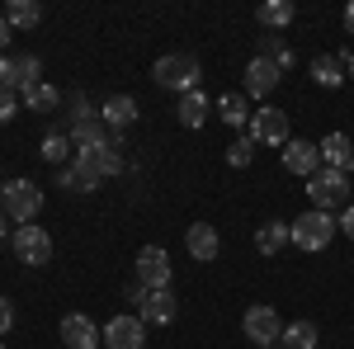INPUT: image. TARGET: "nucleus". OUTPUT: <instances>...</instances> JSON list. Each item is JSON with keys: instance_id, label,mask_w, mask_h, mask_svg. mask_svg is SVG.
<instances>
[{"instance_id": "f257e3e1", "label": "nucleus", "mask_w": 354, "mask_h": 349, "mask_svg": "<svg viewBox=\"0 0 354 349\" xmlns=\"http://www.w3.org/2000/svg\"><path fill=\"white\" fill-rule=\"evenodd\" d=\"M198 76H203V66H198L194 53H165L161 62L151 66V81L161 85V90H175V95L198 90Z\"/></svg>"}, {"instance_id": "423d86ee", "label": "nucleus", "mask_w": 354, "mask_h": 349, "mask_svg": "<svg viewBox=\"0 0 354 349\" xmlns=\"http://www.w3.org/2000/svg\"><path fill=\"white\" fill-rule=\"evenodd\" d=\"M133 279L147 283L151 293H156V288H170V255H165V245H142V250H137Z\"/></svg>"}, {"instance_id": "e433bc0d", "label": "nucleus", "mask_w": 354, "mask_h": 349, "mask_svg": "<svg viewBox=\"0 0 354 349\" xmlns=\"http://www.w3.org/2000/svg\"><path fill=\"white\" fill-rule=\"evenodd\" d=\"M345 28H350V38H354V0L345 5Z\"/></svg>"}, {"instance_id": "ddd939ff", "label": "nucleus", "mask_w": 354, "mask_h": 349, "mask_svg": "<svg viewBox=\"0 0 354 349\" xmlns=\"http://www.w3.org/2000/svg\"><path fill=\"white\" fill-rule=\"evenodd\" d=\"M76 165H85L100 185L123 175V147H95V151H76Z\"/></svg>"}, {"instance_id": "cd10ccee", "label": "nucleus", "mask_w": 354, "mask_h": 349, "mask_svg": "<svg viewBox=\"0 0 354 349\" xmlns=\"http://www.w3.org/2000/svg\"><path fill=\"white\" fill-rule=\"evenodd\" d=\"M71 151H76V147H71V137H66V133H48L38 156H43L48 165H66V156H71Z\"/></svg>"}, {"instance_id": "6e6552de", "label": "nucleus", "mask_w": 354, "mask_h": 349, "mask_svg": "<svg viewBox=\"0 0 354 349\" xmlns=\"http://www.w3.org/2000/svg\"><path fill=\"white\" fill-rule=\"evenodd\" d=\"M62 345L66 349H104V326H95L85 312L62 317Z\"/></svg>"}, {"instance_id": "f3484780", "label": "nucleus", "mask_w": 354, "mask_h": 349, "mask_svg": "<svg viewBox=\"0 0 354 349\" xmlns=\"http://www.w3.org/2000/svg\"><path fill=\"white\" fill-rule=\"evenodd\" d=\"M100 118H104L109 133H123V128H133V123H137V100H133V95H109L104 109H100Z\"/></svg>"}, {"instance_id": "f03ea898", "label": "nucleus", "mask_w": 354, "mask_h": 349, "mask_svg": "<svg viewBox=\"0 0 354 349\" xmlns=\"http://www.w3.org/2000/svg\"><path fill=\"white\" fill-rule=\"evenodd\" d=\"M335 232H340V222H335L330 213H317V208H307L298 222H288V236H293V245H298V250H307V255L326 250V245L335 241Z\"/></svg>"}, {"instance_id": "473e14b6", "label": "nucleus", "mask_w": 354, "mask_h": 349, "mask_svg": "<svg viewBox=\"0 0 354 349\" xmlns=\"http://www.w3.org/2000/svg\"><path fill=\"white\" fill-rule=\"evenodd\" d=\"M147 293H151V288H147V283H128V302H133V307H142V302H147Z\"/></svg>"}, {"instance_id": "9d476101", "label": "nucleus", "mask_w": 354, "mask_h": 349, "mask_svg": "<svg viewBox=\"0 0 354 349\" xmlns=\"http://www.w3.org/2000/svg\"><path fill=\"white\" fill-rule=\"evenodd\" d=\"M147 345V321L142 317H113L104 321V349H142Z\"/></svg>"}, {"instance_id": "393cba45", "label": "nucleus", "mask_w": 354, "mask_h": 349, "mask_svg": "<svg viewBox=\"0 0 354 349\" xmlns=\"http://www.w3.org/2000/svg\"><path fill=\"white\" fill-rule=\"evenodd\" d=\"M317 340H322V335H317V321H288L279 345L283 349H317Z\"/></svg>"}, {"instance_id": "4468645a", "label": "nucleus", "mask_w": 354, "mask_h": 349, "mask_svg": "<svg viewBox=\"0 0 354 349\" xmlns=\"http://www.w3.org/2000/svg\"><path fill=\"white\" fill-rule=\"evenodd\" d=\"M185 245H189V255L198 265H213L222 255V241H218V227H208V222H194L189 232H185Z\"/></svg>"}, {"instance_id": "c85d7f7f", "label": "nucleus", "mask_w": 354, "mask_h": 349, "mask_svg": "<svg viewBox=\"0 0 354 349\" xmlns=\"http://www.w3.org/2000/svg\"><path fill=\"white\" fill-rule=\"evenodd\" d=\"M250 161H255V142H250V137H236V142L227 147V165H232V170H245Z\"/></svg>"}, {"instance_id": "1a4fd4ad", "label": "nucleus", "mask_w": 354, "mask_h": 349, "mask_svg": "<svg viewBox=\"0 0 354 349\" xmlns=\"http://www.w3.org/2000/svg\"><path fill=\"white\" fill-rule=\"evenodd\" d=\"M15 255H19V265H48L53 260V236H48V227H15Z\"/></svg>"}, {"instance_id": "ea45409f", "label": "nucleus", "mask_w": 354, "mask_h": 349, "mask_svg": "<svg viewBox=\"0 0 354 349\" xmlns=\"http://www.w3.org/2000/svg\"><path fill=\"white\" fill-rule=\"evenodd\" d=\"M0 198H5V180H0Z\"/></svg>"}, {"instance_id": "7c9ffc66", "label": "nucleus", "mask_w": 354, "mask_h": 349, "mask_svg": "<svg viewBox=\"0 0 354 349\" xmlns=\"http://www.w3.org/2000/svg\"><path fill=\"white\" fill-rule=\"evenodd\" d=\"M10 330H15V302L0 297V335H10Z\"/></svg>"}, {"instance_id": "9b49d317", "label": "nucleus", "mask_w": 354, "mask_h": 349, "mask_svg": "<svg viewBox=\"0 0 354 349\" xmlns=\"http://www.w3.org/2000/svg\"><path fill=\"white\" fill-rule=\"evenodd\" d=\"M279 81H283V71L274 66L270 57H250L245 62V95H255V100H270L274 90H279Z\"/></svg>"}, {"instance_id": "20e7f679", "label": "nucleus", "mask_w": 354, "mask_h": 349, "mask_svg": "<svg viewBox=\"0 0 354 349\" xmlns=\"http://www.w3.org/2000/svg\"><path fill=\"white\" fill-rule=\"evenodd\" d=\"M0 208H5V217H10L15 227H28V222L38 217V208H43V189L33 185V180H5Z\"/></svg>"}, {"instance_id": "aec40b11", "label": "nucleus", "mask_w": 354, "mask_h": 349, "mask_svg": "<svg viewBox=\"0 0 354 349\" xmlns=\"http://www.w3.org/2000/svg\"><path fill=\"white\" fill-rule=\"evenodd\" d=\"M57 189H66V194H95V189H100V180H95L85 165L71 161V165H62V170H57Z\"/></svg>"}, {"instance_id": "79ce46f5", "label": "nucleus", "mask_w": 354, "mask_h": 349, "mask_svg": "<svg viewBox=\"0 0 354 349\" xmlns=\"http://www.w3.org/2000/svg\"><path fill=\"white\" fill-rule=\"evenodd\" d=\"M0 349H5V345H0Z\"/></svg>"}, {"instance_id": "0eeeda50", "label": "nucleus", "mask_w": 354, "mask_h": 349, "mask_svg": "<svg viewBox=\"0 0 354 349\" xmlns=\"http://www.w3.org/2000/svg\"><path fill=\"white\" fill-rule=\"evenodd\" d=\"M250 142H255V147H260V142H265V147H283V142H288V113H279V109H255V113H250Z\"/></svg>"}, {"instance_id": "4c0bfd02", "label": "nucleus", "mask_w": 354, "mask_h": 349, "mask_svg": "<svg viewBox=\"0 0 354 349\" xmlns=\"http://www.w3.org/2000/svg\"><path fill=\"white\" fill-rule=\"evenodd\" d=\"M340 62H345V76H354V53H340Z\"/></svg>"}, {"instance_id": "72a5a7b5", "label": "nucleus", "mask_w": 354, "mask_h": 349, "mask_svg": "<svg viewBox=\"0 0 354 349\" xmlns=\"http://www.w3.org/2000/svg\"><path fill=\"white\" fill-rule=\"evenodd\" d=\"M340 232H345V236H350V241H354V203H350V208H345V213H340Z\"/></svg>"}, {"instance_id": "c756f323", "label": "nucleus", "mask_w": 354, "mask_h": 349, "mask_svg": "<svg viewBox=\"0 0 354 349\" xmlns=\"http://www.w3.org/2000/svg\"><path fill=\"white\" fill-rule=\"evenodd\" d=\"M260 57H270L279 71H288V66H293V48H288L283 38H265V53H260Z\"/></svg>"}, {"instance_id": "2f4dec72", "label": "nucleus", "mask_w": 354, "mask_h": 349, "mask_svg": "<svg viewBox=\"0 0 354 349\" xmlns=\"http://www.w3.org/2000/svg\"><path fill=\"white\" fill-rule=\"evenodd\" d=\"M15 90H0V123H10V118H15Z\"/></svg>"}, {"instance_id": "f8f14e48", "label": "nucleus", "mask_w": 354, "mask_h": 349, "mask_svg": "<svg viewBox=\"0 0 354 349\" xmlns=\"http://www.w3.org/2000/svg\"><path fill=\"white\" fill-rule=\"evenodd\" d=\"M283 170L312 180V175L322 170V151H317L312 142H302V137H288V142H283Z\"/></svg>"}, {"instance_id": "5701e85b", "label": "nucleus", "mask_w": 354, "mask_h": 349, "mask_svg": "<svg viewBox=\"0 0 354 349\" xmlns=\"http://www.w3.org/2000/svg\"><path fill=\"white\" fill-rule=\"evenodd\" d=\"M250 113H255V109L245 104V95H222L218 100V118L227 128H250Z\"/></svg>"}, {"instance_id": "7ed1b4c3", "label": "nucleus", "mask_w": 354, "mask_h": 349, "mask_svg": "<svg viewBox=\"0 0 354 349\" xmlns=\"http://www.w3.org/2000/svg\"><path fill=\"white\" fill-rule=\"evenodd\" d=\"M307 194H312V208L317 213H330V208H350V175H340V170H317L312 180H307Z\"/></svg>"}, {"instance_id": "a211bd4d", "label": "nucleus", "mask_w": 354, "mask_h": 349, "mask_svg": "<svg viewBox=\"0 0 354 349\" xmlns=\"http://www.w3.org/2000/svg\"><path fill=\"white\" fill-rule=\"evenodd\" d=\"M43 81V62L33 53H15L10 57V90H28V85Z\"/></svg>"}, {"instance_id": "c9c22d12", "label": "nucleus", "mask_w": 354, "mask_h": 349, "mask_svg": "<svg viewBox=\"0 0 354 349\" xmlns=\"http://www.w3.org/2000/svg\"><path fill=\"white\" fill-rule=\"evenodd\" d=\"M0 90H10V57H0Z\"/></svg>"}, {"instance_id": "a878e982", "label": "nucleus", "mask_w": 354, "mask_h": 349, "mask_svg": "<svg viewBox=\"0 0 354 349\" xmlns=\"http://www.w3.org/2000/svg\"><path fill=\"white\" fill-rule=\"evenodd\" d=\"M5 19H10V28H38L43 24V10L33 0H10L5 5Z\"/></svg>"}, {"instance_id": "dca6fc26", "label": "nucleus", "mask_w": 354, "mask_h": 349, "mask_svg": "<svg viewBox=\"0 0 354 349\" xmlns=\"http://www.w3.org/2000/svg\"><path fill=\"white\" fill-rule=\"evenodd\" d=\"M175 312H180V307H175V293H170V288L147 293V302L137 307V317H142L147 326H170V321H175Z\"/></svg>"}, {"instance_id": "f704fd0d", "label": "nucleus", "mask_w": 354, "mask_h": 349, "mask_svg": "<svg viewBox=\"0 0 354 349\" xmlns=\"http://www.w3.org/2000/svg\"><path fill=\"white\" fill-rule=\"evenodd\" d=\"M10 38H15V28H10V19H5V10H0V53H5Z\"/></svg>"}, {"instance_id": "b1692460", "label": "nucleus", "mask_w": 354, "mask_h": 349, "mask_svg": "<svg viewBox=\"0 0 354 349\" xmlns=\"http://www.w3.org/2000/svg\"><path fill=\"white\" fill-rule=\"evenodd\" d=\"M312 76L322 90H340L345 85V62L340 57H312Z\"/></svg>"}, {"instance_id": "412c9836", "label": "nucleus", "mask_w": 354, "mask_h": 349, "mask_svg": "<svg viewBox=\"0 0 354 349\" xmlns=\"http://www.w3.org/2000/svg\"><path fill=\"white\" fill-rule=\"evenodd\" d=\"M255 19L265 28H288L298 19V5H293V0H265V5L255 10Z\"/></svg>"}, {"instance_id": "58836bf2", "label": "nucleus", "mask_w": 354, "mask_h": 349, "mask_svg": "<svg viewBox=\"0 0 354 349\" xmlns=\"http://www.w3.org/2000/svg\"><path fill=\"white\" fill-rule=\"evenodd\" d=\"M5 222H10V217H5V208H0V241H5Z\"/></svg>"}, {"instance_id": "a19ab883", "label": "nucleus", "mask_w": 354, "mask_h": 349, "mask_svg": "<svg viewBox=\"0 0 354 349\" xmlns=\"http://www.w3.org/2000/svg\"><path fill=\"white\" fill-rule=\"evenodd\" d=\"M270 349H283V345H270Z\"/></svg>"}, {"instance_id": "2eb2a0df", "label": "nucleus", "mask_w": 354, "mask_h": 349, "mask_svg": "<svg viewBox=\"0 0 354 349\" xmlns=\"http://www.w3.org/2000/svg\"><path fill=\"white\" fill-rule=\"evenodd\" d=\"M317 151H322V165H326V170H340V175L354 170V142L345 133H326Z\"/></svg>"}, {"instance_id": "6ab92c4d", "label": "nucleus", "mask_w": 354, "mask_h": 349, "mask_svg": "<svg viewBox=\"0 0 354 349\" xmlns=\"http://www.w3.org/2000/svg\"><path fill=\"white\" fill-rule=\"evenodd\" d=\"M175 113H180L185 128H203L208 113H213V100H208L203 90H189V95H180V109H175Z\"/></svg>"}, {"instance_id": "39448f33", "label": "nucleus", "mask_w": 354, "mask_h": 349, "mask_svg": "<svg viewBox=\"0 0 354 349\" xmlns=\"http://www.w3.org/2000/svg\"><path fill=\"white\" fill-rule=\"evenodd\" d=\"M241 330H245V340H255V349H270V345L283 340V321H279V312L265 307V302H255L241 317Z\"/></svg>"}, {"instance_id": "4be33fe9", "label": "nucleus", "mask_w": 354, "mask_h": 349, "mask_svg": "<svg viewBox=\"0 0 354 349\" xmlns=\"http://www.w3.org/2000/svg\"><path fill=\"white\" fill-rule=\"evenodd\" d=\"M283 245H293V236H288V222H265V227L255 232V250H260V255H279Z\"/></svg>"}, {"instance_id": "bb28decb", "label": "nucleus", "mask_w": 354, "mask_h": 349, "mask_svg": "<svg viewBox=\"0 0 354 349\" xmlns=\"http://www.w3.org/2000/svg\"><path fill=\"white\" fill-rule=\"evenodd\" d=\"M62 104V95H57V85L48 81H38V85H28L24 90V109H33V113H48V109Z\"/></svg>"}]
</instances>
